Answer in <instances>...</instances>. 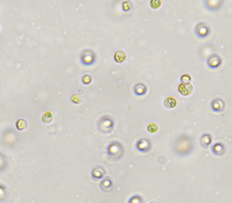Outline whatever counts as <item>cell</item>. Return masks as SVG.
Returning <instances> with one entry per match:
<instances>
[{
  "instance_id": "14",
  "label": "cell",
  "mask_w": 232,
  "mask_h": 203,
  "mask_svg": "<svg viewBox=\"0 0 232 203\" xmlns=\"http://www.w3.org/2000/svg\"><path fill=\"white\" fill-rule=\"evenodd\" d=\"M114 59L116 60L117 62H118V63H122V62H124V60H126L125 53H124L123 51L119 50V51H118L117 53H115Z\"/></svg>"
},
{
  "instance_id": "9",
  "label": "cell",
  "mask_w": 232,
  "mask_h": 203,
  "mask_svg": "<svg viewBox=\"0 0 232 203\" xmlns=\"http://www.w3.org/2000/svg\"><path fill=\"white\" fill-rule=\"evenodd\" d=\"M200 140H201V146H203L204 149H206L208 148V146L210 145L211 135L209 134H204Z\"/></svg>"
},
{
  "instance_id": "8",
  "label": "cell",
  "mask_w": 232,
  "mask_h": 203,
  "mask_svg": "<svg viewBox=\"0 0 232 203\" xmlns=\"http://www.w3.org/2000/svg\"><path fill=\"white\" fill-rule=\"evenodd\" d=\"M104 174H105V171H104L103 168H95L94 170L91 172V176H92V178L95 179V180H100L103 177Z\"/></svg>"
},
{
  "instance_id": "11",
  "label": "cell",
  "mask_w": 232,
  "mask_h": 203,
  "mask_svg": "<svg viewBox=\"0 0 232 203\" xmlns=\"http://www.w3.org/2000/svg\"><path fill=\"white\" fill-rule=\"evenodd\" d=\"M164 105L166 108L173 109L177 105V100L174 97H168L164 100Z\"/></svg>"
},
{
  "instance_id": "3",
  "label": "cell",
  "mask_w": 232,
  "mask_h": 203,
  "mask_svg": "<svg viewBox=\"0 0 232 203\" xmlns=\"http://www.w3.org/2000/svg\"><path fill=\"white\" fill-rule=\"evenodd\" d=\"M114 125L113 120L111 117L105 115L101 118L98 123V129L99 130L103 133H108L111 130V129Z\"/></svg>"
},
{
  "instance_id": "18",
  "label": "cell",
  "mask_w": 232,
  "mask_h": 203,
  "mask_svg": "<svg viewBox=\"0 0 232 203\" xmlns=\"http://www.w3.org/2000/svg\"><path fill=\"white\" fill-rule=\"evenodd\" d=\"M147 130L152 134L157 133V130H158V126L156 123H151L147 125Z\"/></svg>"
},
{
  "instance_id": "6",
  "label": "cell",
  "mask_w": 232,
  "mask_h": 203,
  "mask_svg": "<svg viewBox=\"0 0 232 203\" xmlns=\"http://www.w3.org/2000/svg\"><path fill=\"white\" fill-rule=\"evenodd\" d=\"M211 107H212L213 111L215 112H220L224 110L225 104H224V101L220 99H216L211 102Z\"/></svg>"
},
{
  "instance_id": "20",
  "label": "cell",
  "mask_w": 232,
  "mask_h": 203,
  "mask_svg": "<svg viewBox=\"0 0 232 203\" xmlns=\"http://www.w3.org/2000/svg\"><path fill=\"white\" fill-rule=\"evenodd\" d=\"M133 201H136L135 202H141V201H143V199H142L139 196H138V195H137V196H136V198H135V196H133L132 198H131V199L129 200V202H132Z\"/></svg>"
},
{
  "instance_id": "16",
  "label": "cell",
  "mask_w": 232,
  "mask_h": 203,
  "mask_svg": "<svg viewBox=\"0 0 232 203\" xmlns=\"http://www.w3.org/2000/svg\"><path fill=\"white\" fill-rule=\"evenodd\" d=\"M53 120V114L50 112H46L45 113L44 115L42 116V121L44 123H50Z\"/></svg>"
},
{
  "instance_id": "17",
  "label": "cell",
  "mask_w": 232,
  "mask_h": 203,
  "mask_svg": "<svg viewBox=\"0 0 232 203\" xmlns=\"http://www.w3.org/2000/svg\"><path fill=\"white\" fill-rule=\"evenodd\" d=\"M7 197V191L6 187L3 185H0V201H3Z\"/></svg>"
},
{
  "instance_id": "2",
  "label": "cell",
  "mask_w": 232,
  "mask_h": 203,
  "mask_svg": "<svg viewBox=\"0 0 232 203\" xmlns=\"http://www.w3.org/2000/svg\"><path fill=\"white\" fill-rule=\"evenodd\" d=\"M107 153L113 160H120L123 155V146L121 143L113 141L107 146Z\"/></svg>"
},
{
  "instance_id": "10",
  "label": "cell",
  "mask_w": 232,
  "mask_h": 203,
  "mask_svg": "<svg viewBox=\"0 0 232 203\" xmlns=\"http://www.w3.org/2000/svg\"><path fill=\"white\" fill-rule=\"evenodd\" d=\"M8 166V160L5 155L0 152V173L6 170Z\"/></svg>"
},
{
  "instance_id": "4",
  "label": "cell",
  "mask_w": 232,
  "mask_h": 203,
  "mask_svg": "<svg viewBox=\"0 0 232 203\" xmlns=\"http://www.w3.org/2000/svg\"><path fill=\"white\" fill-rule=\"evenodd\" d=\"M136 147L142 153H147L151 149V143L149 140L141 139L136 143Z\"/></svg>"
},
{
  "instance_id": "15",
  "label": "cell",
  "mask_w": 232,
  "mask_h": 203,
  "mask_svg": "<svg viewBox=\"0 0 232 203\" xmlns=\"http://www.w3.org/2000/svg\"><path fill=\"white\" fill-rule=\"evenodd\" d=\"M27 127V121L25 119H18L16 122V128L18 130H23Z\"/></svg>"
},
{
  "instance_id": "1",
  "label": "cell",
  "mask_w": 232,
  "mask_h": 203,
  "mask_svg": "<svg viewBox=\"0 0 232 203\" xmlns=\"http://www.w3.org/2000/svg\"><path fill=\"white\" fill-rule=\"evenodd\" d=\"M194 150L193 140L190 136L181 135L174 142V152L179 156H185Z\"/></svg>"
},
{
  "instance_id": "5",
  "label": "cell",
  "mask_w": 232,
  "mask_h": 203,
  "mask_svg": "<svg viewBox=\"0 0 232 203\" xmlns=\"http://www.w3.org/2000/svg\"><path fill=\"white\" fill-rule=\"evenodd\" d=\"M193 90V85L189 83H183L179 86V91L180 94H182L183 95L187 96L191 94Z\"/></svg>"
},
{
  "instance_id": "13",
  "label": "cell",
  "mask_w": 232,
  "mask_h": 203,
  "mask_svg": "<svg viewBox=\"0 0 232 203\" xmlns=\"http://www.w3.org/2000/svg\"><path fill=\"white\" fill-rule=\"evenodd\" d=\"M88 55H89V56H87V54H86L85 52L83 53L82 63L84 64H86H86H87V60H89L88 61V62H89V65L94 63V53L91 52V53H89Z\"/></svg>"
},
{
  "instance_id": "19",
  "label": "cell",
  "mask_w": 232,
  "mask_h": 203,
  "mask_svg": "<svg viewBox=\"0 0 232 203\" xmlns=\"http://www.w3.org/2000/svg\"><path fill=\"white\" fill-rule=\"evenodd\" d=\"M143 89H144V90H147L146 89V87L144 85H136L135 87V92L138 95H143V94H142V92L143 93V94H145V91H143Z\"/></svg>"
},
{
  "instance_id": "21",
  "label": "cell",
  "mask_w": 232,
  "mask_h": 203,
  "mask_svg": "<svg viewBox=\"0 0 232 203\" xmlns=\"http://www.w3.org/2000/svg\"><path fill=\"white\" fill-rule=\"evenodd\" d=\"M181 79L183 80V82L184 83H189V81H190V77L189 76H188V75H184L183 76L182 78H181Z\"/></svg>"
},
{
  "instance_id": "12",
  "label": "cell",
  "mask_w": 232,
  "mask_h": 203,
  "mask_svg": "<svg viewBox=\"0 0 232 203\" xmlns=\"http://www.w3.org/2000/svg\"><path fill=\"white\" fill-rule=\"evenodd\" d=\"M111 186H112V182H111L110 179H105L104 181L101 182V189L105 191V192H108L110 189H111Z\"/></svg>"
},
{
  "instance_id": "7",
  "label": "cell",
  "mask_w": 232,
  "mask_h": 203,
  "mask_svg": "<svg viewBox=\"0 0 232 203\" xmlns=\"http://www.w3.org/2000/svg\"><path fill=\"white\" fill-rule=\"evenodd\" d=\"M211 150L212 152L214 154V155H217V156H221L225 152V148L223 144L221 143H217L214 146H212L211 148Z\"/></svg>"
}]
</instances>
